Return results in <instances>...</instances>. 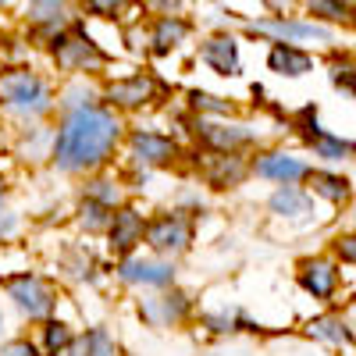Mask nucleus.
<instances>
[{
    "label": "nucleus",
    "mask_w": 356,
    "mask_h": 356,
    "mask_svg": "<svg viewBox=\"0 0 356 356\" xmlns=\"http://www.w3.org/2000/svg\"><path fill=\"white\" fill-rule=\"evenodd\" d=\"M118 136H122V122L104 111V107H79L68 114V122L57 132L54 157L61 171H86L107 161L114 150Z\"/></svg>",
    "instance_id": "nucleus-1"
},
{
    "label": "nucleus",
    "mask_w": 356,
    "mask_h": 356,
    "mask_svg": "<svg viewBox=\"0 0 356 356\" xmlns=\"http://www.w3.org/2000/svg\"><path fill=\"white\" fill-rule=\"evenodd\" d=\"M54 57L65 72H97V68L107 65V54L89 40L82 29H72L68 36H57L54 40Z\"/></svg>",
    "instance_id": "nucleus-2"
},
{
    "label": "nucleus",
    "mask_w": 356,
    "mask_h": 356,
    "mask_svg": "<svg viewBox=\"0 0 356 356\" xmlns=\"http://www.w3.org/2000/svg\"><path fill=\"white\" fill-rule=\"evenodd\" d=\"M43 100H47V89L33 72L15 68L8 75H0V104H8V107H43Z\"/></svg>",
    "instance_id": "nucleus-3"
},
{
    "label": "nucleus",
    "mask_w": 356,
    "mask_h": 356,
    "mask_svg": "<svg viewBox=\"0 0 356 356\" xmlns=\"http://www.w3.org/2000/svg\"><path fill=\"white\" fill-rule=\"evenodd\" d=\"M253 33L275 36V43H296V40H321V43H328L332 40V33L324 25H317V22H292L285 15L253 22Z\"/></svg>",
    "instance_id": "nucleus-4"
},
{
    "label": "nucleus",
    "mask_w": 356,
    "mask_h": 356,
    "mask_svg": "<svg viewBox=\"0 0 356 356\" xmlns=\"http://www.w3.org/2000/svg\"><path fill=\"white\" fill-rule=\"evenodd\" d=\"M8 292L18 300V307L29 314V317H47L54 310V292L36 278V275H18V278H8Z\"/></svg>",
    "instance_id": "nucleus-5"
},
{
    "label": "nucleus",
    "mask_w": 356,
    "mask_h": 356,
    "mask_svg": "<svg viewBox=\"0 0 356 356\" xmlns=\"http://www.w3.org/2000/svg\"><path fill=\"white\" fill-rule=\"evenodd\" d=\"M143 232H146V243L157 253H182L189 246V221L182 214H164Z\"/></svg>",
    "instance_id": "nucleus-6"
},
{
    "label": "nucleus",
    "mask_w": 356,
    "mask_h": 356,
    "mask_svg": "<svg viewBox=\"0 0 356 356\" xmlns=\"http://www.w3.org/2000/svg\"><path fill=\"white\" fill-rule=\"evenodd\" d=\"M200 57L207 65H211L218 75H239L243 72V65H239V43H235L232 36H211L203 43V50H200Z\"/></svg>",
    "instance_id": "nucleus-7"
},
{
    "label": "nucleus",
    "mask_w": 356,
    "mask_h": 356,
    "mask_svg": "<svg viewBox=\"0 0 356 356\" xmlns=\"http://www.w3.org/2000/svg\"><path fill=\"white\" fill-rule=\"evenodd\" d=\"M154 93H157V82L150 75H132V79L114 82L107 89V100L118 107H143V104H150Z\"/></svg>",
    "instance_id": "nucleus-8"
},
{
    "label": "nucleus",
    "mask_w": 356,
    "mask_h": 356,
    "mask_svg": "<svg viewBox=\"0 0 356 356\" xmlns=\"http://www.w3.org/2000/svg\"><path fill=\"white\" fill-rule=\"evenodd\" d=\"M132 154H136L139 164L157 168V164L175 161L178 146H175L171 139H164V136H154V132H136V136H132Z\"/></svg>",
    "instance_id": "nucleus-9"
},
{
    "label": "nucleus",
    "mask_w": 356,
    "mask_h": 356,
    "mask_svg": "<svg viewBox=\"0 0 356 356\" xmlns=\"http://www.w3.org/2000/svg\"><path fill=\"white\" fill-rule=\"evenodd\" d=\"M143 218L132 211V207H125V211H118L114 221H111V250L114 253H129L139 239H143Z\"/></svg>",
    "instance_id": "nucleus-10"
},
{
    "label": "nucleus",
    "mask_w": 356,
    "mask_h": 356,
    "mask_svg": "<svg viewBox=\"0 0 356 356\" xmlns=\"http://www.w3.org/2000/svg\"><path fill=\"white\" fill-rule=\"evenodd\" d=\"M310 54L300 50V47H292V43H275L271 54H267V68L278 72V75H307L310 72Z\"/></svg>",
    "instance_id": "nucleus-11"
},
{
    "label": "nucleus",
    "mask_w": 356,
    "mask_h": 356,
    "mask_svg": "<svg viewBox=\"0 0 356 356\" xmlns=\"http://www.w3.org/2000/svg\"><path fill=\"white\" fill-rule=\"evenodd\" d=\"M335 285H339L335 264H328V260H307V264H303V289L314 292L317 300H328V296H335Z\"/></svg>",
    "instance_id": "nucleus-12"
},
{
    "label": "nucleus",
    "mask_w": 356,
    "mask_h": 356,
    "mask_svg": "<svg viewBox=\"0 0 356 356\" xmlns=\"http://www.w3.org/2000/svg\"><path fill=\"white\" fill-rule=\"evenodd\" d=\"M122 278L125 282H143V285H171L175 271H171V264H161V260H125Z\"/></svg>",
    "instance_id": "nucleus-13"
},
{
    "label": "nucleus",
    "mask_w": 356,
    "mask_h": 356,
    "mask_svg": "<svg viewBox=\"0 0 356 356\" xmlns=\"http://www.w3.org/2000/svg\"><path fill=\"white\" fill-rule=\"evenodd\" d=\"M257 175L275 178V182H296V178H307V164H300L296 157H285V154H267L257 161Z\"/></svg>",
    "instance_id": "nucleus-14"
},
{
    "label": "nucleus",
    "mask_w": 356,
    "mask_h": 356,
    "mask_svg": "<svg viewBox=\"0 0 356 356\" xmlns=\"http://www.w3.org/2000/svg\"><path fill=\"white\" fill-rule=\"evenodd\" d=\"M186 36H189V22L168 11V15H161L157 25H154V50H157V54H168V50H175L178 43H182Z\"/></svg>",
    "instance_id": "nucleus-15"
},
{
    "label": "nucleus",
    "mask_w": 356,
    "mask_h": 356,
    "mask_svg": "<svg viewBox=\"0 0 356 356\" xmlns=\"http://www.w3.org/2000/svg\"><path fill=\"white\" fill-rule=\"evenodd\" d=\"M271 211H275V214H307V211H310V196L300 193V189H292V186L285 182V189H278V193L271 196Z\"/></svg>",
    "instance_id": "nucleus-16"
},
{
    "label": "nucleus",
    "mask_w": 356,
    "mask_h": 356,
    "mask_svg": "<svg viewBox=\"0 0 356 356\" xmlns=\"http://www.w3.org/2000/svg\"><path fill=\"white\" fill-rule=\"evenodd\" d=\"M307 11L317 22H349V0H307Z\"/></svg>",
    "instance_id": "nucleus-17"
},
{
    "label": "nucleus",
    "mask_w": 356,
    "mask_h": 356,
    "mask_svg": "<svg viewBox=\"0 0 356 356\" xmlns=\"http://www.w3.org/2000/svg\"><path fill=\"white\" fill-rule=\"evenodd\" d=\"M307 178H310L314 193L328 196V200H335V203L349 196V186L342 182V178H335V175H324V171H307Z\"/></svg>",
    "instance_id": "nucleus-18"
},
{
    "label": "nucleus",
    "mask_w": 356,
    "mask_h": 356,
    "mask_svg": "<svg viewBox=\"0 0 356 356\" xmlns=\"http://www.w3.org/2000/svg\"><path fill=\"white\" fill-rule=\"evenodd\" d=\"M200 129H203V139L214 143V146H221V150H232V146H243V143L253 139V136L243 132V129H218V125H200Z\"/></svg>",
    "instance_id": "nucleus-19"
},
{
    "label": "nucleus",
    "mask_w": 356,
    "mask_h": 356,
    "mask_svg": "<svg viewBox=\"0 0 356 356\" xmlns=\"http://www.w3.org/2000/svg\"><path fill=\"white\" fill-rule=\"evenodd\" d=\"M314 146H317V154L324 157V161H342L353 146L349 143H342V139H332V136H324V132H317L314 136Z\"/></svg>",
    "instance_id": "nucleus-20"
},
{
    "label": "nucleus",
    "mask_w": 356,
    "mask_h": 356,
    "mask_svg": "<svg viewBox=\"0 0 356 356\" xmlns=\"http://www.w3.org/2000/svg\"><path fill=\"white\" fill-rule=\"evenodd\" d=\"M314 339H328V342H342L349 339V332H342V324L332 321V317H321V321H310V328H307Z\"/></svg>",
    "instance_id": "nucleus-21"
},
{
    "label": "nucleus",
    "mask_w": 356,
    "mask_h": 356,
    "mask_svg": "<svg viewBox=\"0 0 356 356\" xmlns=\"http://www.w3.org/2000/svg\"><path fill=\"white\" fill-rule=\"evenodd\" d=\"M68 4V0H29V18L33 22H50L61 15V8Z\"/></svg>",
    "instance_id": "nucleus-22"
},
{
    "label": "nucleus",
    "mask_w": 356,
    "mask_h": 356,
    "mask_svg": "<svg viewBox=\"0 0 356 356\" xmlns=\"http://www.w3.org/2000/svg\"><path fill=\"white\" fill-rule=\"evenodd\" d=\"M86 356H118V349H114V342L107 339V332H89L86 335Z\"/></svg>",
    "instance_id": "nucleus-23"
},
{
    "label": "nucleus",
    "mask_w": 356,
    "mask_h": 356,
    "mask_svg": "<svg viewBox=\"0 0 356 356\" xmlns=\"http://www.w3.org/2000/svg\"><path fill=\"white\" fill-rule=\"evenodd\" d=\"M125 4H132V0H82V8L89 15H97V18H114Z\"/></svg>",
    "instance_id": "nucleus-24"
},
{
    "label": "nucleus",
    "mask_w": 356,
    "mask_h": 356,
    "mask_svg": "<svg viewBox=\"0 0 356 356\" xmlns=\"http://www.w3.org/2000/svg\"><path fill=\"white\" fill-rule=\"evenodd\" d=\"M193 107L196 111H211V114H232L235 107L221 97H211V93H193Z\"/></svg>",
    "instance_id": "nucleus-25"
},
{
    "label": "nucleus",
    "mask_w": 356,
    "mask_h": 356,
    "mask_svg": "<svg viewBox=\"0 0 356 356\" xmlns=\"http://www.w3.org/2000/svg\"><path fill=\"white\" fill-rule=\"evenodd\" d=\"M239 175H243V161H239V157H221V164H218V171H214V182L225 186V182H235Z\"/></svg>",
    "instance_id": "nucleus-26"
},
{
    "label": "nucleus",
    "mask_w": 356,
    "mask_h": 356,
    "mask_svg": "<svg viewBox=\"0 0 356 356\" xmlns=\"http://www.w3.org/2000/svg\"><path fill=\"white\" fill-rule=\"evenodd\" d=\"M68 342H72V332L65 328V324H57V321H54L50 328H47V349L57 353V349H65Z\"/></svg>",
    "instance_id": "nucleus-27"
},
{
    "label": "nucleus",
    "mask_w": 356,
    "mask_h": 356,
    "mask_svg": "<svg viewBox=\"0 0 356 356\" xmlns=\"http://www.w3.org/2000/svg\"><path fill=\"white\" fill-rule=\"evenodd\" d=\"M0 356H36V349L33 346H29V342H11L4 353H0Z\"/></svg>",
    "instance_id": "nucleus-28"
},
{
    "label": "nucleus",
    "mask_w": 356,
    "mask_h": 356,
    "mask_svg": "<svg viewBox=\"0 0 356 356\" xmlns=\"http://www.w3.org/2000/svg\"><path fill=\"white\" fill-rule=\"evenodd\" d=\"M349 72H353V65H349V61H342V65H335V72H332V79H335V86H342V82H346V89H349V79H353Z\"/></svg>",
    "instance_id": "nucleus-29"
},
{
    "label": "nucleus",
    "mask_w": 356,
    "mask_h": 356,
    "mask_svg": "<svg viewBox=\"0 0 356 356\" xmlns=\"http://www.w3.org/2000/svg\"><path fill=\"white\" fill-rule=\"evenodd\" d=\"M154 4H157L161 11H178V8L186 4V0H154Z\"/></svg>",
    "instance_id": "nucleus-30"
},
{
    "label": "nucleus",
    "mask_w": 356,
    "mask_h": 356,
    "mask_svg": "<svg viewBox=\"0 0 356 356\" xmlns=\"http://www.w3.org/2000/svg\"><path fill=\"white\" fill-rule=\"evenodd\" d=\"M339 253L346 257V260H353V239L346 235V239H339Z\"/></svg>",
    "instance_id": "nucleus-31"
},
{
    "label": "nucleus",
    "mask_w": 356,
    "mask_h": 356,
    "mask_svg": "<svg viewBox=\"0 0 356 356\" xmlns=\"http://www.w3.org/2000/svg\"><path fill=\"white\" fill-rule=\"evenodd\" d=\"M285 4H289V0H267V8H275V11H282Z\"/></svg>",
    "instance_id": "nucleus-32"
},
{
    "label": "nucleus",
    "mask_w": 356,
    "mask_h": 356,
    "mask_svg": "<svg viewBox=\"0 0 356 356\" xmlns=\"http://www.w3.org/2000/svg\"><path fill=\"white\" fill-rule=\"evenodd\" d=\"M0 193H4V189H0Z\"/></svg>",
    "instance_id": "nucleus-33"
}]
</instances>
